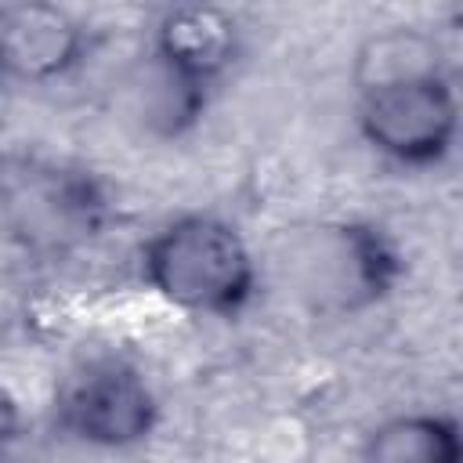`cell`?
<instances>
[{"label":"cell","instance_id":"cell-7","mask_svg":"<svg viewBox=\"0 0 463 463\" xmlns=\"http://www.w3.org/2000/svg\"><path fill=\"white\" fill-rule=\"evenodd\" d=\"M445 51L441 43L416 29V25H391L362 40L354 51V90H376L391 83H409V80H427V76H445Z\"/></svg>","mask_w":463,"mask_h":463},{"label":"cell","instance_id":"cell-1","mask_svg":"<svg viewBox=\"0 0 463 463\" xmlns=\"http://www.w3.org/2000/svg\"><path fill=\"white\" fill-rule=\"evenodd\" d=\"M148 286L192 315L235 318L257 289V260L235 224L184 213L163 224L141 250Z\"/></svg>","mask_w":463,"mask_h":463},{"label":"cell","instance_id":"cell-2","mask_svg":"<svg viewBox=\"0 0 463 463\" xmlns=\"http://www.w3.org/2000/svg\"><path fill=\"white\" fill-rule=\"evenodd\" d=\"M282 271L289 289L315 311L351 315L383 300L402 279L394 242L365 221H318L286 228Z\"/></svg>","mask_w":463,"mask_h":463},{"label":"cell","instance_id":"cell-6","mask_svg":"<svg viewBox=\"0 0 463 463\" xmlns=\"http://www.w3.org/2000/svg\"><path fill=\"white\" fill-rule=\"evenodd\" d=\"M239 54V25L228 11L210 4H177L163 11L152 36V58L177 76L213 87Z\"/></svg>","mask_w":463,"mask_h":463},{"label":"cell","instance_id":"cell-8","mask_svg":"<svg viewBox=\"0 0 463 463\" xmlns=\"http://www.w3.org/2000/svg\"><path fill=\"white\" fill-rule=\"evenodd\" d=\"M362 463H463V434L452 416L405 412L369 430Z\"/></svg>","mask_w":463,"mask_h":463},{"label":"cell","instance_id":"cell-9","mask_svg":"<svg viewBox=\"0 0 463 463\" xmlns=\"http://www.w3.org/2000/svg\"><path fill=\"white\" fill-rule=\"evenodd\" d=\"M134 94H137V116L145 119V130L156 137H177L188 127H195L210 98L206 87L177 76L152 54H148V65L141 69Z\"/></svg>","mask_w":463,"mask_h":463},{"label":"cell","instance_id":"cell-4","mask_svg":"<svg viewBox=\"0 0 463 463\" xmlns=\"http://www.w3.org/2000/svg\"><path fill=\"white\" fill-rule=\"evenodd\" d=\"M358 130L387 159L402 166L441 163L459 130V101L452 76H427L358 94Z\"/></svg>","mask_w":463,"mask_h":463},{"label":"cell","instance_id":"cell-10","mask_svg":"<svg viewBox=\"0 0 463 463\" xmlns=\"http://www.w3.org/2000/svg\"><path fill=\"white\" fill-rule=\"evenodd\" d=\"M18 427H22V412H18V402L14 394L0 383V452L18 438Z\"/></svg>","mask_w":463,"mask_h":463},{"label":"cell","instance_id":"cell-3","mask_svg":"<svg viewBox=\"0 0 463 463\" xmlns=\"http://www.w3.org/2000/svg\"><path fill=\"white\" fill-rule=\"evenodd\" d=\"M58 427L94 449H134L159 423V402L148 380L123 358L83 362L58 391Z\"/></svg>","mask_w":463,"mask_h":463},{"label":"cell","instance_id":"cell-5","mask_svg":"<svg viewBox=\"0 0 463 463\" xmlns=\"http://www.w3.org/2000/svg\"><path fill=\"white\" fill-rule=\"evenodd\" d=\"M87 54V29L58 4L0 7V76L22 83H51L72 72Z\"/></svg>","mask_w":463,"mask_h":463}]
</instances>
